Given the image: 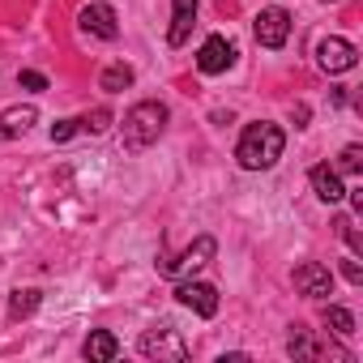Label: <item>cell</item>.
I'll return each mask as SVG.
<instances>
[{"instance_id": "cell-1", "label": "cell", "mask_w": 363, "mask_h": 363, "mask_svg": "<svg viewBox=\"0 0 363 363\" xmlns=\"http://www.w3.org/2000/svg\"><path fill=\"white\" fill-rule=\"evenodd\" d=\"M282 150H286V133L269 120H257V124L244 128V137L235 145V158H240L244 171H269L282 158Z\"/></svg>"}, {"instance_id": "cell-2", "label": "cell", "mask_w": 363, "mask_h": 363, "mask_svg": "<svg viewBox=\"0 0 363 363\" xmlns=\"http://www.w3.org/2000/svg\"><path fill=\"white\" fill-rule=\"evenodd\" d=\"M162 128H167V107L145 99V103L128 107V116H124V145L128 150H145V145H154L162 137Z\"/></svg>"}, {"instance_id": "cell-3", "label": "cell", "mask_w": 363, "mask_h": 363, "mask_svg": "<svg viewBox=\"0 0 363 363\" xmlns=\"http://www.w3.org/2000/svg\"><path fill=\"white\" fill-rule=\"evenodd\" d=\"M214 252H218V244H214V235H197L179 257H158V274L162 278H189V274H197V269H206L210 261H214Z\"/></svg>"}, {"instance_id": "cell-4", "label": "cell", "mask_w": 363, "mask_h": 363, "mask_svg": "<svg viewBox=\"0 0 363 363\" xmlns=\"http://www.w3.org/2000/svg\"><path fill=\"white\" fill-rule=\"evenodd\" d=\"M137 350L145 354V359H171V363H184L189 359V346H184V337H179V329L175 325H154V329H145L141 333V342H137Z\"/></svg>"}, {"instance_id": "cell-5", "label": "cell", "mask_w": 363, "mask_h": 363, "mask_svg": "<svg viewBox=\"0 0 363 363\" xmlns=\"http://www.w3.org/2000/svg\"><path fill=\"white\" fill-rule=\"evenodd\" d=\"M231 65H235V43L227 35H210L201 43V52H197V69L214 77V73H227Z\"/></svg>"}, {"instance_id": "cell-6", "label": "cell", "mask_w": 363, "mask_h": 363, "mask_svg": "<svg viewBox=\"0 0 363 363\" xmlns=\"http://www.w3.org/2000/svg\"><path fill=\"white\" fill-rule=\"evenodd\" d=\"M316 65H320L325 73H350V69L359 65V52H354V43H346V39H320V43H316Z\"/></svg>"}, {"instance_id": "cell-7", "label": "cell", "mask_w": 363, "mask_h": 363, "mask_svg": "<svg viewBox=\"0 0 363 363\" xmlns=\"http://www.w3.org/2000/svg\"><path fill=\"white\" fill-rule=\"evenodd\" d=\"M291 278H295V291L308 295V299H329V295H333V274H329L320 261H303Z\"/></svg>"}, {"instance_id": "cell-8", "label": "cell", "mask_w": 363, "mask_h": 363, "mask_svg": "<svg viewBox=\"0 0 363 363\" xmlns=\"http://www.w3.org/2000/svg\"><path fill=\"white\" fill-rule=\"evenodd\" d=\"M286 354L299 359V363H312V359H325V354L350 363V354H346L342 346H333V342H325V337H312V333H295V337L286 342Z\"/></svg>"}, {"instance_id": "cell-9", "label": "cell", "mask_w": 363, "mask_h": 363, "mask_svg": "<svg viewBox=\"0 0 363 363\" xmlns=\"http://www.w3.org/2000/svg\"><path fill=\"white\" fill-rule=\"evenodd\" d=\"M82 30L86 35H94V39H120V18H116V9L111 5H103V0H94V5H86L82 9Z\"/></svg>"}, {"instance_id": "cell-10", "label": "cell", "mask_w": 363, "mask_h": 363, "mask_svg": "<svg viewBox=\"0 0 363 363\" xmlns=\"http://www.w3.org/2000/svg\"><path fill=\"white\" fill-rule=\"evenodd\" d=\"M175 299L184 303V308H193L197 316H214L218 312V291L210 282H179L175 286Z\"/></svg>"}, {"instance_id": "cell-11", "label": "cell", "mask_w": 363, "mask_h": 363, "mask_svg": "<svg viewBox=\"0 0 363 363\" xmlns=\"http://www.w3.org/2000/svg\"><path fill=\"white\" fill-rule=\"evenodd\" d=\"M286 35H291V13L286 9H265L257 18V43L261 48H282Z\"/></svg>"}, {"instance_id": "cell-12", "label": "cell", "mask_w": 363, "mask_h": 363, "mask_svg": "<svg viewBox=\"0 0 363 363\" xmlns=\"http://www.w3.org/2000/svg\"><path fill=\"white\" fill-rule=\"evenodd\" d=\"M197 26V0H171V30H167V43L179 48V43H189Z\"/></svg>"}, {"instance_id": "cell-13", "label": "cell", "mask_w": 363, "mask_h": 363, "mask_svg": "<svg viewBox=\"0 0 363 363\" xmlns=\"http://www.w3.org/2000/svg\"><path fill=\"white\" fill-rule=\"evenodd\" d=\"M312 189H316V197H320L325 206H337V201L346 197L342 171H333V167H312Z\"/></svg>"}, {"instance_id": "cell-14", "label": "cell", "mask_w": 363, "mask_h": 363, "mask_svg": "<svg viewBox=\"0 0 363 363\" xmlns=\"http://www.w3.org/2000/svg\"><path fill=\"white\" fill-rule=\"evenodd\" d=\"M39 120V111L26 103V107H9V111H0V141H9V137H22L30 124Z\"/></svg>"}, {"instance_id": "cell-15", "label": "cell", "mask_w": 363, "mask_h": 363, "mask_svg": "<svg viewBox=\"0 0 363 363\" xmlns=\"http://www.w3.org/2000/svg\"><path fill=\"white\" fill-rule=\"evenodd\" d=\"M82 354H86L90 363H111V359L120 354V342H116V333H107V329H94V333L86 337Z\"/></svg>"}, {"instance_id": "cell-16", "label": "cell", "mask_w": 363, "mask_h": 363, "mask_svg": "<svg viewBox=\"0 0 363 363\" xmlns=\"http://www.w3.org/2000/svg\"><path fill=\"white\" fill-rule=\"evenodd\" d=\"M133 77H137V73H133L128 65H107V69H103V77H99V86H103L107 94H120V90H128V86H133Z\"/></svg>"}, {"instance_id": "cell-17", "label": "cell", "mask_w": 363, "mask_h": 363, "mask_svg": "<svg viewBox=\"0 0 363 363\" xmlns=\"http://www.w3.org/2000/svg\"><path fill=\"white\" fill-rule=\"evenodd\" d=\"M39 299H43V295H39L35 286H26V291H13V295H9V320H22V316H30V312L39 308Z\"/></svg>"}, {"instance_id": "cell-18", "label": "cell", "mask_w": 363, "mask_h": 363, "mask_svg": "<svg viewBox=\"0 0 363 363\" xmlns=\"http://www.w3.org/2000/svg\"><path fill=\"white\" fill-rule=\"evenodd\" d=\"M325 325H329L337 337H350V333H354V316H350V308H337V303L325 308Z\"/></svg>"}, {"instance_id": "cell-19", "label": "cell", "mask_w": 363, "mask_h": 363, "mask_svg": "<svg viewBox=\"0 0 363 363\" xmlns=\"http://www.w3.org/2000/svg\"><path fill=\"white\" fill-rule=\"evenodd\" d=\"M333 171H346V175H359V171H363V150H359V145H346Z\"/></svg>"}, {"instance_id": "cell-20", "label": "cell", "mask_w": 363, "mask_h": 363, "mask_svg": "<svg viewBox=\"0 0 363 363\" xmlns=\"http://www.w3.org/2000/svg\"><path fill=\"white\" fill-rule=\"evenodd\" d=\"M77 124H82L86 133H107V128H111V111H107V107H94V111H90L86 120H77Z\"/></svg>"}, {"instance_id": "cell-21", "label": "cell", "mask_w": 363, "mask_h": 363, "mask_svg": "<svg viewBox=\"0 0 363 363\" xmlns=\"http://www.w3.org/2000/svg\"><path fill=\"white\" fill-rule=\"evenodd\" d=\"M18 86H26V90H48V77L35 73V69H22V73H18Z\"/></svg>"}, {"instance_id": "cell-22", "label": "cell", "mask_w": 363, "mask_h": 363, "mask_svg": "<svg viewBox=\"0 0 363 363\" xmlns=\"http://www.w3.org/2000/svg\"><path fill=\"white\" fill-rule=\"evenodd\" d=\"M77 128H82L77 120H56V124H52V141H69Z\"/></svg>"}, {"instance_id": "cell-23", "label": "cell", "mask_w": 363, "mask_h": 363, "mask_svg": "<svg viewBox=\"0 0 363 363\" xmlns=\"http://www.w3.org/2000/svg\"><path fill=\"white\" fill-rule=\"evenodd\" d=\"M342 278H346L350 286H359V282H363V269H359V261H342Z\"/></svg>"}, {"instance_id": "cell-24", "label": "cell", "mask_w": 363, "mask_h": 363, "mask_svg": "<svg viewBox=\"0 0 363 363\" xmlns=\"http://www.w3.org/2000/svg\"><path fill=\"white\" fill-rule=\"evenodd\" d=\"M291 120H295V128H303V124H308V107H303V103H299V107H295V111H291Z\"/></svg>"}]
</instances>
